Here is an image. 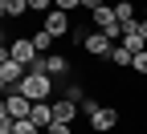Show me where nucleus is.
Segmentation results:
<instances>
[{"mask_svg": "<svg viewBox=\"0 0 147 134\" xmlns=\"http://www.w3.org/2000/svg\"><path fill=\"white\" fill-rule=\"evenodd\" d=\"M8 93H25L29 102H53V77H49V73H33V69H29Z\"/></svg>", "mask_w": 147, "mask_h": 134, "instance_id": "obj_1", "label": "nucleus"}, {"mask_svg": "<svg viewBox=\"0 0 147 134\" xmlns=\"http://www.w3.org/2000/svg\"><path fill=\"white\" fill-rule=\"evenodd\" d=\"M90 16H94V25H98V33H106V37H110V41H115V45L123 41V25H119V16H115V8H110V4L94 8Z\"/></svg>", "mask_w": 147, "mask_h": 134, "instance_id": "obj_2", "label": "nucleus"}, {"mask_svg": "<svg viewBox=\"0 0 147 134\" xmlns=\"http://www.w3.org/2000/svg\"><path fill=\"white\" fill-rule=\"evenodd\" d=\"M8 53H12V61H21L25 69H33V61L41 53L33 49V37H12V45H8Z\"/></svg>", "mask_w": 147, "mask_h": 134, "instance_id": "obj_3", "label": "nucleus"}, {"mask_svg": "<svg viewBox=\"0 0 147 134\" xmlns=\"http://www.w3.org/2000/svg\"><path fill=\"white\" fill-rule=\"evenodd\" d=\"M119 126V110L115 106H98V114H90V130L94 134H110Z\"/></svg>", "mask_w": 147, "mask_h": 134, "instance_id": "obj_4", "label": "nucleus"}, {"mask_svg": "<svg viewBox=\"0 0 147 134\" xmlns=\"http://www.w3.org/2000/svg\"><path fill=\"white\" fill-rule=\"evenodd\" d=\"M82 49H86L90 57H110V49H115V41H110L106 33H86V41H82Z\"/></svg>", "mask_w": 147, "mask_h": 134, "instance_id": "obj_5", "label": "nucleus"}, {"mask_svg": "<svg viewBox=\"0 0 147 134\" xmlns=\"http://www.w3.org/2000/svg\"><path fill=\"white\" fill-rule=\"evenodd\" d=\"M4 106H8V118H12V122L29 118V110H33V102L25 98V93H4Z\"/></svg>", "mask_w": 147, "mask_h": 134, "instance_id": "obj_6", "label": "nucleus"}, {"mask_svg": "<svg viewBox=\"0 0 147 134\" xmlns=\"http://www.w3.org/2000/svg\"><path fill=\"white\" fill-rule=\"evenodd\" d=\"M41 29L53 33V37H65V33H69V12H61V8L45 12V25H41Z\"/></svg>", "mask_w": 147, "mask_h": 134, "instance_id": "obj_7", "label": "nucleus"}, {"mask_svg": "<svg viewBox=\"0 0 147 134\" xmlns=\"http://www.w3.org/2000/svg\"><path fill=\"white\" fill-rule=\"evenodd\" d=\"M127 53H143L147 49V41H143V37H139V25L131 21V25H123V41H119Z\"/></svg>", "mask_w": 147, "mask_h": 134, "instance_id": "obj_8", "label": "nucleus"}, {"mask_svg": "<svg viewBox=\"0 0 147 134\" xmlns=\"http://www.w3.org/2000/svg\"><path fill=\"white\" fill-rule=\"evenodd\" d=\"M29 122H33V126H41V130H49V126H53V102H33Z\"/></svg>", "mask_w": 147, "mask_h": 134, "instance_id": "obj_9", "label": "nucleus"}, {"mask_svg": "<svg viewBox=\"0 0 147 134\" xmlns=\"http://www.w3.org/2000/svg\"><path fill=\"white\" fill-rule=\"evenodd\" d=\"M25 73H29V69H25L21 61H12V57H8V61H4V65H0V81H4V85L12 89L16 81H21V77H25Z\"/></svg>", "mask_w": 147, "mask_h": 134, "instance_id": "obj_10", "label": "nucleus"}, {"mask_svg": "<svg viewBox=\"0 0 147 134\" xmlns=\"http://www.w3.org/2000/svg\"><path fill=\"white\" fill-rule=\"evenodd\" d=\"M78 102H65V98H57V102H53V122H74V118H78Z\"/></svg>", "mask_w": 147, "mask_h": 134, "instance_id": "obj_11", "label": "nucleus"}, {"mask_svg": "<svg viewBox=\"0 0 147 134\" xmlns=\"http://www.w3.org/2000/svg\"><path fill=\"white\" fill-rule=\"evenodd\" d=\"M53 41H57V37L45 33V29H37V33H33V49L41 53V57H49V53H53Z\"/></svg>", "mask_w": 147, "mask_h": 134, "instance_id": "obj_12", "label": "nucleus"}, {"mask_svg": "<svg viewBox=\"0 0 147 134\" xmlns=\"http://www.w3.org/2000/svg\"><path fill=\"white\" fill-rule=\"evenodd\" d=\"M110 8H115V16H119V25H131V21H135V0H115V4H110Z\"/></svg>", "mask_w": 147, "mask_h": 134, "instance_id": "obj_13", "label": "nucleus"}, {"mask_svg": "<svg viewBox=\"0 0 147 134\" xmlns=\"http://www.w3.org/2000/svg\"><path fill=\"white\" fill-rule=\"evenodd\" d=\"M131 57H135V53H127L123 45H115V49H110V61H115L119 69H131Z\"/></svg>", "mask_w": 147, "mask_h": 134, "instance_id": "obj_14", "label": "nucleus"}, {"mask_svg": "<svg viewBox=\"0 0 147 134\" xmlns=\"http://www.w3.org/2000/svg\"><path fill=\"white\" fill-rule=\"evenodd\" d=\"M61 98H65V102H78V106H82V102H86V89L69 81V85H65V93H61Z\"/></svg>", "mask_w": 147, "mask_h": 134, "instance_id": "obj_15", "label": "nucleus"}, {"mask_svg": "<svg viewBox=\"0 0 147 134\" xmlns=\"http://www.w3.org/2000/svg\"><path fill=\"white\" fill-rule=\"evenodd\" d=\"M12 134H45L41 126H33L29 118H21V122H12Z\"/></svg>", "mask_w": 147, "mask_h": 134, "instance_id": "obj_16", "label": "nucleus"}, {"mask_svg": "<svg viewBox=\"0 0 147 134\" xmlns=\"http://www.w3.org/2000/svg\"><path fill=\"white\" fill-rule=\"evenodd\" d=\"M4 8H8V16H25L29 12V0H4Z\"/></svg>", "mask_w": 147, "mask_h": 134, "instance_id": "obj_17", "label": "nucleus"}, {"mask_svg": "<svg viewBox=\"0 0 147 134\" xmlns=\"http://www.w3.org/2000/svg\"><path fill=\"white\" fill-rule=\"evenodd\" d=\"M131 69H135V73H143V77H147V49L131 57Z\"/></svg>", "mask_w": 147, "mask_h": 134, "instance_id": "obj_18", "label": "nucleus"}, {"mask_svg": "<svg viewBox=\"0 0 147 134\" xmlns=\"http://www.w3.org/2000/svg\"><path fill=\"white\" fill-rule=\"evenodd\" d=\"M29 12H53V0H29Z\"/></svg>", "mask_w": 147, "mask_h": 134, "instance_id": "obj_19", "label": "nucleus"}, {"mask_svg": "<svg viewBox=\"0 0 147 134\" xmlns=\"http://www.w3.org/2000/svg\"><path fill=\"white\" fill-rule=\"evenodd\" d=\"M53 8H61V12H74V8H82V0H53Z\"/></svg>", "mask_w": 147, "mask_h": 134, "instance_id": "obj_20", "label": "nucleus"}, {"mask_svg": "<svg viewBox=\"0 0 147 134\" xmlns=\"http://www.w3.org/2000/svg\"><path fill=\"white\" fill-rule=\"evenodd\" d=\"M45 134H74V126H69V122H53Z\"/></svg>", "mask_w": 147, "mask_h": 134, "instance_id": "obj_21", "label": "nucleus"}, {"mask_svg": "<svg viewBox=\"0 0 147 134\" xmlns=\"http://www.w3.org/2000/svg\"><path fill=\"white\" fill-rule=\"evenodd\" d=\"M102 4H106V0H82V8H86V12H94V8H102Z\"/></svg>", "mask_w": 147, "mask_h": 134, "instance_id": "obj_22", "label": "nucleus"}, {"mask_svg": "<svg viewBox=\"0 0 147 134\" xmlns=\"http://www.w3.org/2000/svg\"><path fill=\"white\" fill-rule=\"evenodd\" d=\"M4 122H12V118H8V106H4V98H0V126H4Z\"/></svg>", "mask_w": 147, "mask_h": 134, "instance_id": "obj_23", "label": "nucleus"}, {"mask_svg": "<svg viewBox=\"0 0 147 134\" xmlns=\"http://www.w3.org/2000/svg\"><path fill=\"white\" fill-rule=\"evenodd\" d=\"M0 134H12V122H4V126H0Z\"/></svg>", "mask_w": 147, "mask_h": 134, "instance_id": "obj_24", "label": "nucleus"}, {"mask_svg": "<svg viewBox=\"0 0 147 134\" xmlns=\"http://www.w3.org/2000/svg\"><path fill=\"white\" fill-rule=\"evenodd\" d=\"M4 16H8V8H4V0H0V21H4Z\"/></svg>", "mask_w": 147, "mask_h": 134, "instance_id": "obj_25", "label": "nucleus"}, {"mask_svg": "<svg viewBox=\"0 0 147 134\" xmlns=\"http://www.w3.org/2000/svg\"><path fill=\"white\" fill-rule=\"evenodd\" d=\"M139 21H147V4H143V16H139Z\"/></svg>", "mask_w": 147, "mask_h": 134, "instance_id": "obj_26", "label": "nucleus"}]
</instances>
